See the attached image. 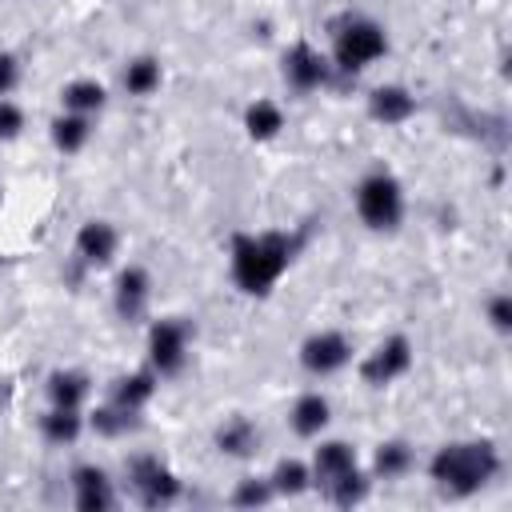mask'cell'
<instances>
[{
  "mask_svg": "<svg viewBox=\"0 0 512 512\" xmlns=\"http://www.w3.org/2000/svg\"><path fill=\"white\" fill-rule=\"evenodd\" d=\"M428 476L448 496H472L500 476V452L488 440H456L436 448V456L428 460Z\"/></svg>",
  "mask_w": 512,
  "mask_h": 512,
  "instance_id": "obj_2",
  "label": "cell"
},
{
  "mask_svg": "<svg viewBox=\"0 0 512 512\" xmlns=\"http://www.w3.org/2000/svg\"><path fill=\"white\" fill-rule=\"evenodd\" d=\"M124 88H128V96H152V92L160 88V64H156L152 56L128 60V68H124Z\"/></svg>",
  "mask_w": 512,
  "mask_h": 512,
  "instance_id": "obj_26",
  "label": "cell"
},
{
  "mask_svg": "<svg viewBox=\"0 0 512 512\" xmlns=\"http://www.w3.org/2000/svg\"><path fill=\"white\" fill-rule=\"evenodd\" d=\"M328 72H332L328 56H320V52H316L312 44H304V40L284 52V80H288L296 92H312V88L328 84Z\"/></svg>",
  "mask_w": 512,
  "mask_h": 512,
  "instance_id": "obj_10",
  "label": "cell"
},
{
  "mask_svg": "<svg viewBox=\"0 0 512 512\" xmlns=\"http://www.w3.org/2000/svg\"><path fill=\"white\" fill-rule=\"evenodd\" d=\"M412 464H416V456H412V448H408L404 440H384V444L376 448L372 472H376L380 480H400V476H404Z\"/></svg>",
  "mask_w": 512,
  "mask_h": 512,
  "instance_id": "obj_24",
  "label": "cell"
},
{
  "mask_svg": "<svg viewBox=\"0 0 512 512\" xmlns=\"http://www.w3.org/2000/svg\"><path fill=\"white\" fill-rule=\"evenodd\" d=\"M348 468H356V448L344 440H320V448L312 452V484L324 488L328 480H336Z\"/></svg>",
  "mask_w": 512,
  "mask_h": 512,
  "instance_id": "obj_15",
  "label": "cell"
},
{
  "mask_svg": "<svg viewBox=\"0 0 512 512\" xmlns=\"http://www.w3.org/2000/svg\"><path fill=\"white\" fill-rule=\"evenodd\" d=\"M368 488H372V480H368L360 468H348V472H340L336 480H328V484H324L328 500H332V504H340V508L360 504V500L368 496Z\"/></svg>",
  "mask_w": 512,
  "mask_h": 512,
  "instance_id": "obj_25",
  "label": "cell"
},
{
  "mask_svg": "<svg viewBox=\"0 0 512 512\" xmlns=\"http://www.w3.org/2000/svg\"><path fill=\"white\" fill-rule=\"evenodd\" d=\"M328 420H332V404H328V396H320V392L296 396V404H292V412H288V424H292V432H296L300 440H316V436L328 428Z\"/></svg>",
  "mask_w": 512,
  "mask_h": 512,
  "instance_id": "obj_13",
  "label": "cell"
},
{
  "mask_svg": "<svg viewBox=\"0 0 512 512\" xmlns=\"http://www.w3.org/2000/svg\"><path fill=\"white\" fill-rule=\"evenodd\" d=\"M188 340H192V328L176 316L168 320H156L148 328V368L156 376H176L188 360Z\"/></svg>",
  "mask_w": 512,
  "mask_h": 512,
  "instance_id": "obj_5",
  "label": "cell"
},
{
  "mask_svg": "<svg viewBox=\"0 0 512 512\" xmlns=\"http://www.w3.org/2000/svg\"><path fill=\"white\" fill-rule=\"evenodd\" d=\"M116 248H120V232H116L108 220H88V224H80V232H76V256H80L88 268L112 264Z\"/></svg>",
  "mask_w": 512,
  "mask_h": 512,
  "instance_id": "obj_11",
  "label": "cell"
},
{
  "mask_svg": "<svg viewBox=\"0 0 512 512\" xmlns=\"http://www.w3.org/2000/svg\"><path fill=\"white\" fill-rule=\"evenodd\" d=\"M268 484H272L276 496H304V492L312 488V464H304V460H296V456H284V460L272 468Z\"/></svg>",
  "mask_w": 512,
  "mask_h": 512,
  "instance_id": "obj_20",
  "label": "cell"
},
{
  "mask_svg": "<svg viewBox=\"0 0 512 512\" xmlns=\"http://www.w3.org/2000/svg\"><path fill=\"white\" fill-rule=\"evenodd\" d=\"M20 84V60L12 52H0V96H8Z\"/></svg>",
  "mask_w": 512,
  "mask_h": 512,
  "instance_id": "obj_31",
  "label": "cell"
},
{
  "mask_svg": "<svg viewBox=\"0 0 512 512\" xmlns=\"http://www.w3.org/2000/svg\"><path fill=\"white\" fill-rule=\"evenodd\" d=\"M368 112H372V120H380V124H404V120L416 112V96H412L404 84H380V88H372V96H368Z\"/></svg>",
  "mask_w": 512,
  "mask_h": 512,
  "instance_id": "obj_14",
  "label": "cell"
},
{
  "mask_svg": "<svg viewBox=\"0 0 512 512\" xmlns=\"http://www.w3.org/2000/svg\"><path fill=\"white\" fill-rule=\"evenodd\" d=\"M412 368V340L408 336H388L384 344H376L364 364H360V380L368 388H384L392 380H400L404 372Z\"/></svg>",
  "mask_w": 512,
  "mask_h": 512,
  "instance_id": "obj_7",
  "label": "cell"
},
{
  "mask_svg": "<svg viewBox=\"0 0 512 512\" xmlns=\"http://www.w3.org/2000/svg\"><path fill=\"white\" fill-rule=\"evenodd\" d=\"M348 360H352V344H348V336L336 332V328L312 332V336L300 344V368H304L308 376H332V372H340Z\"/></svg>",
  "mask_w": 512,
  "mask_h": 512,
  "instance_id": "obj_8",
  "label": "cell"
},
{
  "mask_svg": "<svg viewBox=\"0 0 512 512\" xmlns=\"http://www.w3.org/2000/svg\"><path fill=\"white\" fill-rule=\"evenodd\" d=\"M300 248V236L288 232H240L232 240V284L244 296H268L272 284L288 272L292 256Z\"/></svg>",
  "mask_w": 512,
  "mask_h": 512,
  "instance_id": "obj_1",
  "label": "cell"
},
{
  "mask_svg": "<svg viewBox=\"0 0 512 512\" xmlns=\"http://www.w3.org/2000/svg\"><path fill=\"white\" fill-rule=\"evenodd\" d=\"M216 448H220L224 456L244 460V456H252V452L260 448V432H256V424H252L248 416H232V420H224V424L216 428Z\"/></svg>",
  "mask_w": 512,
  "mask_h": 512,
  "instance_id": "obj_17",
  "label": "cell"
},
{
  "mask_svg": "<svg viewBox=\"0 0 512 512\" xmlns=\"http://www.w3.org/2000/svg\"><path fill=\"white\" fill-rule=\"evenodd\" d=\"M80 432H84V412H80V408H56V404H52V408L40 416V436H44L48 444H56V448L72 444Z\"/></svg>",
  "mask_w": 512,
  "mask_h": 512,
  "instance_id": "obj_19",
  "label": "cell"
},
{
  "mask_svg": "<svg viewBox=\"0 0 512 512\" xmlns=\"http://www.w3.org/2000/svg\"><path fill=\"white\" fill-rule=\"evenodd\" d=\"M104 100H108V92H104L100 80H72V84H64V92H60L64 112H80V116H96V112L104 108Z\"/></svg>",
  "mask_w": 512,
  "mask_h": 512,
  "instance_id": "obj_21",
  "label": "cell"
},
{
  "mask_svg": "<svg viewBox=\"0 0 512 512\" xmlns=\"http://www.w3.org/2000/svg\"><path fill=\"white\" fill-rule=\"evenodd\" d=\"M24 128V112L20 104H12L8 96H0V140H16Z\"/></svg>",
  "mask_w": 512,
  "mask_h": 512,
  "instance_id": "obj_29",
  "label": "cell"
},
{
  "mask_svg": "<svg viewBox=\"0 0 512 512\" xmlns=\"http://www.w3.org/2000/svg\"><path fill=\"white\" fill-rule=\"evenodd\" d=\"M356 212L368 228L388 232L404 220V188L392 172H368L356 184Z\"/></svg>",
  "mask_w": 512,
  "mask_h": 512,
  "instance_id": "obj_4",
  "label": "cell"
},
{
  "mask_svg": "<svg viewBox=\"0 0 512 512\" xmlns=\"http://www.w3.org/2000/svg\"><path fill=\"white\" fill-rule=\"evenodd\" d=\"M128 480H132V488H136V496H140L144 508H168V504H176L180 492H184V484L176 480V472H168V468H164L160 460H152V456H136V460L128 464Z\"/></svg>",
  "mask_w": 512,
  "mask_h": 512,
  "instance_id": "obj_6",
  "label": "cell"
},
{
  "mask_svg": "<svg viewBox=\"0 0 512 512\" xmlns=\"http://www.w3.org/2000/svg\"><path fill=\"white\" fill-rule=\"evenodd\" d=\"M88 392H92V380H88V372H80V368H56V372L48 376V400H52L56 408H84Z\"/></svg>",
  "mask_w": 512,
  "mask_h": 512,
  "instance_id": "obj_16",
  "label": "cell"
},
{
  "mask_svg": "<svg viewBox=\"0 0 512 512\" xmlns=\"http://www.w3.org/2000/svg\"><path fill=\"white\" fill-rule=\"evenodd\" d=\"M388 52V36L376 20H364V16H352L336 28L332 36V64L340 72H360L368 64H376L380 56Z\"/></svg>",
  "mask_w": 512,
  "mask_h": 512,
  "instance_id": "obj_3",
  "label": "cell"
},
{
  "mask_svg": "<svg viewBox=\"0 0 512 512\" xmlns=\"http://www.w3.org/2000/svg\"><path fill=\"white\" fill-rule=\"evenodd\" d=\"M156 372L152 368H140V372H128V376H120L116 384H112V404H120V408H128V412H140L152 396H156Z\"/></svg>",
  "mask_w": 512,
  "mask_h": 512,
  "instance_id": "obj_18",
  "label": "cell"
},
{
  "mask_svg": "<svg viewBox=\"0 0 512 512\" xmlns=\"http://www.w3.org/2000/svg\"><path fill=\"white\" fill-rule=\"evenodd\" d=\"M488 320H492L496 332H508V328H512V300H508L504 292H496V296L488 300Z\"/></svg>",
  "mask_w": 512,
  "mask_h": 512,
  "instance_id": "obj_30",
  "label": "cell"
},
{
  "mask_svg": "<svg viewBox=\"0 0 512 512\" xmlns=\"http://www.w3.org/2000/svg\"><path fill=\"white\" fill-rule=\"evenodd\" d=\"M272 496H276V492H272L268 476H264V480L252 476V480H240V484L232 488V504H236V508H264Z\"/></svg>",
  "mask_w": 512,
  "mask_h": 512,
  "instance_id": "obj_28",
  "label": "cell"
},
{
  "mask_svg": "<svg viewBox=\"0 0 512 512\" xmlns=\"http://www.w3.org/2000/svg\"><path fill=\"white\" fill-rule=\"evenodd\" d=\"M152 300V276L140 268V264H128L120 276H116V312L124 320H136Z\"/></svg>",
  "mask_w": 512,
  "mask_h": 512,
  "instance_id": "obj_12",
  "label": "cell"
},
{
  "mask_svg": "<svg viewBox=\"0 0 512 512\" xmlns=\"http://www.w3.org/2000/svg\"><path fill=\"white\" fill-rule=\"evenodd\" d=\"M244 128H248L252 140H272L284 128V108L276 100H256L244 112Z\"/></svg>",
  "mask_w": 512,
  "mask_h": 512,
  "instance_id": "obj_23",
  "label": "cell"
},
{
  "mask_svg": "<svg viewBox=\"0 0 512 512\" xmlns=\"http://www.w3.org/2000/svg\"><path fill=\"white\" fill-rule=\"evenodd\" d=\"M72 504L80 512H108L116 508V488L104 468L96 464H76L72 468Z\"/></svg>",
  "mask_w": 512,
  "mask_h": 512,
  "instance_id": "obj_9",
  "label": "cell"
},
{
  "mask_svg": "<svg viewBox=\"0 0 512 512\" xmlns=\"http://www.w3.org/2000/svg\"><path fill=\"white\" fill-rule=\"evenodd\" d=\"M100 436H124V432H132L140 420H136V412H128V408H120V404H104V408H96L92 412V420H88Z\"/></svg>",
  "mask_w": 512,
  "mask_h": 512,
  "instance_id": "obj_27",
  "label": "cell"
},
{
  "mask_svg": "<svg viewBox=\"0 0 512 512\" xmlns=\"http://www.w3.org/2000/svg\"><path fill=\"white\" fill-rule=\"evenodd\" d=\"M92 136V116H80V112H60L52 120V144L60 152H80Z\"/></svg>",
  "mask_w": 512,
  "mask_h": 512,
  "instance_id": "obj_22",
  "label": "cell"
}]
</instances>
